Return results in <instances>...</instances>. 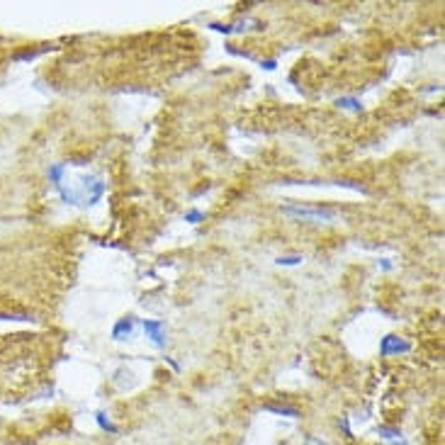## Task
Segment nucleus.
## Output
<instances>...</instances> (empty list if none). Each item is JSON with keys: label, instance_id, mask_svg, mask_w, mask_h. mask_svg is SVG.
Here are the masks:
<instances>
[{"label": "nucleus", "instance_id": "39448f33", "mask_svg": "<svg viewBox=\"0 0 445 445\" xmlns=\"http://www.w3.org/2000/svg\"><path fill=\"white\" fill-rule=\"evenodd\" d=\"M63 170H66V163H58V166L49 168V178L54 180L56 185H61V175H63Z\"/></svg>", "mask_w": 445, "mask_h": 445}, {"label": "nucleus", "instance_id": "f257e3e1", "mask_svg": "<svg viewBox=\"0 0 445 445\" xmlns=\"http://www.w3.org/2000/svg\"><path fill=\"white\" fill-rule=\"evenodd\" d=\"M285 214L297 217V219H314V222H324V219H334L336 209H309V207H285Z\"/></svg>", "mask_w": 445, "mask_h": 445}, {"label": "nucleus", "instance_id": "7ed1b4c3", "mask_svg": "<svg viewBox=\"0 0 445 445\" xmlns=\"http://www.w3.org/2000/svg\"><path fill=\"white\" fill-rule=\"evenodd\" d=\"M144 331H146V336L156 346H166V326H163V321L146 319V321H144Z\"/></svg>", "mask_w": 445, "mask_h": 445}, {"label": "nucleus", "instance_id": "423d86ee", "mask_svg": "<svg viewBox=\"0 0 445 445\" xmlns=\"http://www.w3.org/2000/svg\"><path fill=\"white\" fill-rule=\"evenodd\" d=\"M338 105H341V107H348V110H360V102H358L355 97H343V100H338Z\"/></svg>", "mask_w": 445, "mask_h": 445}, {"label": "nucleus", "instance_id": "f03ea898", "mask_svg": "<svg viewBox=\"0 0 445 445\" xmlns=\"http://www.w3.org/2000/svg\"><path fill=\"white\" fill-rule=\"evenodd\" d=\"M409 351H411V343L404 341V338H399V336H385L382 343H380V353H382L385 358L399 355V353H409Z\"/></svg>", "mask_w": 445, "mask_h": 445}, {"label": "nucleus", "instance_id": "1a4fd4ad", "mask_svg": "<svg viewBox=\"0 0 445 445\" xmlns=\"http://www.w3.org/2000/svg\"><path fill=\"white\" fill-rule=\"evenodd\" d=\"M185 219H187V222H192V224H197L200 219H204V214H202V212H197V209H192V212H187V214H185Z\"/></svg>", "mask_w": 445, "mask_h": 445}, {"label": "nucleus", "instance_id": "6e6552de", "mask_svg": "<svg viewBox=\"0 0 445 445\" xmlns=\"http://www.w3.org/2000/svg\"><path fill=\"white\" fill-rule=\"evenodd\" d=\"M280 265H299L302 263V256H282V258H278Z\"/></svg>", "mask_w": 445, "mask_h": 445}, {"label": "nucleus", "instance_id": "20e7f679", "mask_svg": "<svg viewBox=\"0 0 445 445\" xmlns=\"http://www.w3.org/2000/svg\"><path fill=\"white\" fill-rule=\"evenodd\" d=\"M131 334H134V319H122V321H117V326L112 329V338H114V341H124V338Z\"/></svg>", "mask_w": 445, "mask_h": 445}, {"label": "nucleus", "instance_id": "0eeeda50", "mask_svg": "<svg viewBox=\"0 0 445 445\" xmlns=\"http://www.w3.org/2000/svg\"><path fill=\"white\" fill-rule=\"evenodd\" d=\"M265 409L278 411V414H287V416H299V411H297V409H290V407H273V404H268Z\"/></svg>", "mask_w": 445, "mask_h": 445}, {"label": "nucleus", "instance_id": "9d476101", "mask_svg": "<svg viewBox=\"0 0 445 445\" xmlns=\"http://www.w3.org/2000/svg\"><path fill=\"white\" fill-rule=\"evenodd\" d=\"M97 421H100V426H102V428H107V431H117V428L112 426L110 421H105V416H102V414H97Z\"/></svg>", "mask_w": 445, "mask_h": 445}]
</instances>
